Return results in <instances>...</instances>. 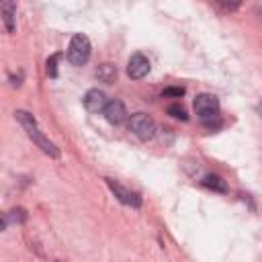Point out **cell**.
I'll return each instance as SVG.
<instances>
[{"label":"cell","mask_w":262,"mask_h":262,"mask_svg":"<svg viewBox=\"0 0 262 262\" xmlns=\"http://www.w3.org/2000/svg\"><path fill=\"white\" fill-rule=\"evenodd\" d=\"M14 117H16V121L23 125V129L27 131V135L37 143V147H41V149H43L47 156H51V158H59L57 145H55L53 141H49V139L39 131L37 121H35V117H33L31 113H27V111H16Z\"/></svg>","instance_id":"obj_1"},{"label":"cell","mask_w":262,"mask_h":262,"mask_svg":"<svg viewBox=\"0 0 262 262\" xmlns=\"http://www.w3.org/2000/svg\"><path fill=\"white\" fill-rule=\"evenodd\" d=\"M68 59L72 66H84L90 59V41L84 35H74L68 47Z\"/></svg>","instance_id":"obj_2"},{"label":"cell","mask_w":262,"mask_h":262,"mask_svg":"<svg viewBox=\"0 0 262 262\" xmlns=\"http://www.w3.org/2000/svg\"><path fill=\"white\" fill-rule=\"evenodd\" d=\"M129 131H131L133 135H137L139 139H151L154 133H156V123H154V119H151L149 115H145V113H135V115H131V119H129Z\"/></svg>","instance_id":"obj_3"},{"label":"cell","mask_w":262,"mask_h":262,"mask_svg":"<svg viewBox=\"0 0 262 262\" xmlns=\"http://www.w3.org/2000/svg\"><path fill=\"white\" fill-rule=\"evenodd\" d=\"M194 111H196V115L203 121L213 119V117H219L217 115L219 113V100H217V96H213V94H199L194 98Z\"/></svg>","instance_id":"obj_4"},{"label":"cell","mask_w":262,"mask_h":262,"mask_svg":"<svg viewBox=\"0 0 262 262\" xmlns=\"http://www.w3.org/2000/svg\"><path fill=\"white\" fill-rule=\"evenodd\" d=\"M147 72H149V59L143 53L131 55V59L127 63V76L133 78V80H141V78L147 76Z\"/></svg>","instance_id":"obj_5"},{"label":"cell","mask_w":262,"mask_h":262,"mask_svg":"<svg viewBox=\"0 0 262 262\" xmlns=\"http://www.w3.org/2000/svg\"><path fill=\"white\" fill-rule=\"evenodd\" d=\"M106 184L111 186V190L115 192V196H117L121 203H125V205H129V207H135V209L141 207V196H139L137 192H131V190L123 188L121 184H117V182L111 180V178H106Z\"/></svg>","instance_id":"obj_6"},{"label":"cell","mask_w":262,"mask_h":262,"mask_svg":"<svg viewBox=\"0 0 262 262\" xmlns=\"http://www.w3.org/2000/svg\"><path fill=\"white\" fill-rule=\"evenodd\" d=\"M106 96H104V92L102 90H98V88H92V90H88L86 94H84V106L90 111V113H104V108H106Z\"/></svg>","instance_id":"obj_7"},{"label":"cell","mask_w":262,"mask_h":262,"mask_svg":"<svg viewBox=\"0 0 262 262\" xmlns=\"http://www.w3.org/2000/svg\"><path fill=\"white\" fill-rule=\"evenodd\" d=\"M104 119L111 123V125H121L125 119H127V108L121 100H111L104 108Z\"/></svg>","instance_id":"obj_8"},{"label":"cell","mask_w":262,"mask_h":262,"mask_svg":"<svg viewBox=\"0 0 262 262\" xmlns=\"http://www.w3.org/2000/svg\"><path fill=\"white\" fill-rule=\"evenodd\" d=\"M96 78L104 84H113L117 80V68L113 63H100L96 68Z\"/></svg>","instance_id":"obj_9"},{"label":"cell","mask_w":262,"mask_h":262,"mask_svg":"<svg viewBox=\"0 0 262 262\" xmlns=\"http://www.w3.org/2000/svg\"><path fill=\"white\" fill-rule=\"evenodd\" d=\"M0 10H2V18H4L6 31H8V33H14V10H16L14 2H2Z\"/></svg>","instance_id":"obj_10"},{"label":"cell","mask_w":262,"mask_h":262,"mask_svg":"<svg viewBox=\"0 0 262 262\" xmlns=\"http://www.w3.org/2000/svg\"><path fill=\"white\" fill-rule=\"evenodd\" d=\"M203 184H205L207 188H211V190H217V192H227V184H225V182H223L219 176H215V174L205 176Z\"/></svg>","instance_id":"obj_11"},{"label":"cell","mask_w":262,"mask_h":262,"mask_svg":"<svg viewBox=\"0 0 262 262\" xmlns=\"http://www.w3.org/2000/svg\"><path fill=\"white\" fill-rule=\"evenodd\" d=\"M168 113H170L172 117H176V119H182V121L188 119V117H186V111H184L180 104H170V106H168Z\"/></svg>","instance_id":"obj_12"},{"label":"cell","mask_w":262,"mask_h":262,"mask_svg":"<svg viewBox=\"0 0 262 262\" xmlns=\"http://www.w3.org/2000/svg\"><path fill=\"white\" fill-rule=\"evenodd\" d=\"M57 59H59V55L55 53V55H51L49 59H47V74L51 76V78H55L57 76Z\"/></svg>","instance_id":"obj_13"},{"label":"cell","mask_w":262,"mask_h":262,"mask_svg":"<svg viewBox=\"0 0 262 262\" xmlns=\"http://www.w3.org/2000/svg\"><path fill=\"white\" fill-rule=\"evenodd\" d=\"M184 94V88H166L164 90V96H182Z\"/></svg>","instance_id":"obj_14"},{"label":"cell","mask_w":262,"mask_h":262,"mask_svg":"<svg viewBox=\"0 0 262 262\" xmlns=\"http://www.w3.org/2000/svg\"><path fill=\"white\" fill-rule=\"evenodd\" d=\"M258 113H260V115H262V102H260V104H258Z\"/></svg>","instance_id":"obj_15"}]
</instances>
